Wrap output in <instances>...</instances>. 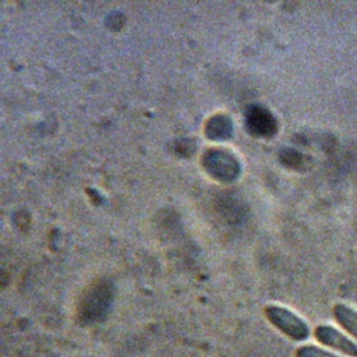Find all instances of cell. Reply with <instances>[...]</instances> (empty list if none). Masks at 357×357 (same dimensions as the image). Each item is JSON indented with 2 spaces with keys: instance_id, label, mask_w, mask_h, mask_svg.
<instances>
[{
  "instance_id": "obj_1",
  "label": "cell",
  "mask_w": 357,
  "mask_h": 357,
  "mask_svg": "<svg viewBox=\"0 0 357 357\" xmlns=\"http://www.w3.org/2000/svg\"><path fill=\"white\" fill-rule=\"evenodd\" d=\"M264 315L273 328L293 342H305L311 336V328L307 321L283 305L269 304L264 308Z\"/></svg>"
},
{
  "instance_id": "obj_2",
  "label": "cell",
  "mask_w": 357,
  "mask_h": 357,
  "mask_svg": "<svg viewBox=\"0 0 357 357\" xmlns=\"http://www.w3.org/2000/svg\"><path fill=\"white\" fill-rule=\"evenodd\" d=\"M314 337L319 344L335 353H339L344 357H357V343L349 335L332 325L321 324L315 326Z\"/></svg>"
},
{
  "instance_id": "obj_3",
  "label": "cell",
  "mask_w": 357,
  "mask_h": 357,
  "mask_svg": "<svg viewBox=\"0 0 357 357\" xmlns=\"http://www.w3.org/2000/svg\"><path fill=\"white\" fill-rule=\"evenodd\" d=\"M205 169L219 180H233L238 172L236 159L225 151H208L204 158Z\"/></svg>"
},
{
  "instance_id": "obj_4",
  "label": "cell",
  "mask_w": 357,
  "mask_h": 357,
  "mask_svg": "<svg viewBox=\"0 0 357 357\" xmlns=\"http://www.w3.org/2000/svg\"><path fill=\"white\" fill-rule=\"evenodd\" d=\"M247 126L254 135L268 137L272 135L276 126L273 117L262 107H252L247 113Z\"/></svg>"
},
{
  "instance_id": "obj_5",
  "label": "cell",
  "mask_w": 357,
  "mask_h": 357,
  "mask_svg": "<svg viewBox=\"0 0 357 357\" xmlns=\"http://www.w3.org/2000/svg\"><path fill=\"white\" fill-rule=\"evenodd\" d=\"M335 321L357 343V310L346 303H336L332 308Z\"/></svg>"
},
{
  "instance_id": "obj_6",
  "label": "cell",
  "mask_w": 357,
  "mask_h": 357,
  "mask_svg": "<svg viewBox=\"0 0 357 357\" xmlns=\"http://www.w3.org/2000/svg\"><path fill=\"white\" fill-rule=\"evenodd\" d=\"M231 131V126L229 119H226L225 116H215L213 119L209 120L208 126H206V135L209 138H226L230 135Z\"/></svg>"
},
{
  "instance_id": "obj_7",
  "label": "cell",
  "mask_w": 357,
  "mask_h": 357,
  "mask_svg": "<svg viewBox=\"0 0 357 357\" xmlns=\"http://www.w3.org/2000/svg\"><path fill=\"white\" fill-rule=\"evenodd\" d=\"M294 357H344V356L317 344H301L296 349Z\"/></svg>"
}]
</instances>
